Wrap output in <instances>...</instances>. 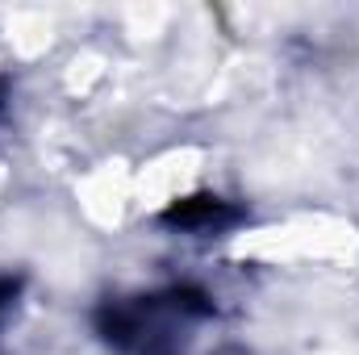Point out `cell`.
I'll return each instance as SVG.
<instances>
[{
	"instance_id": "cell-2",
	"label": "cell",
	"mask_w": 359,
	"mask_h": 355,
	"mask_svg": "<svg viewBox=\"0 0 359 355\" xmlns=\"http://www.w3.org/2000/svg\"><path fill=\"white\" fill-rule=\"evenodd\" d=\"M251 222V209L226 192H213V188H196V192H184L172 196L159 213H155V226L180 234V239H222L238 226Z\"/></svg>"
},
{
	"instance_id": "cell-3",
	"label": "cell",
	"mask_w": 359,
	"mask_h": 355,
	"mask_svg": "<svg viewBox=\"0 0 359 355\" xmlns=\"http://www.w3.org/2000/svg\"><path fill=\"white\" fill-rule=\"evenodd\" d=\"M25 293H29V272H0V339H4V326L17 318V309H21V301H25Z\"/></svg>"
},
{
	"instance_id": "cell-4",
	"label": "cell",
	"mask_w": 359,
	"mask_h": 355,
	"mask_svg": "<svg viewBox=\"0 0 359 355\" xmlns=\"http://www.w3.org/2000/svg\"><path fill=\"white\" fill-rule=\"evenodd\" d=\"M217 355H243V351H234V347H226V351H217Z\"/></svg>"
},
{
	"instance_id": "cell-1",
	"label": "cell",
	"mask_w": 359,
	"mask_h": 355,
	"mask_svg": "<svg viewBox=\"0 0 359 355\" xmlns=\"http://www.w3.org/2000/svg\"><path fill=\"white\" fill-rule=\"evenodd\" d=\"M217 318V297L201 280L109 293L92 305V335L113 355H184L192 330Z\"/></svg>"
}]
</instances>
